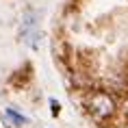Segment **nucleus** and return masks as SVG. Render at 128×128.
Returning a JSON list of instances; mask_svg holds the SVG:
<instances>
[{
	"label": "nucleus",
	"mask_w": 128,
	"mask_h": 128,
	"mask_svg": "<svg viewBox=\"0 0 128 128\" xmlns=\"http://www.w3.org/2000/svg\"><path fill=\"white\" fill-rule=\"evenodd\" d=\"M7 117L13 122V124H18V126H22V124L26 122V117H24V115H20V113H15L13 108H7Z\"/></svg>",
	"instance_id": "2"
},
{
	"label": "nucleus",
	"mask_w": 128,
	"mask_h": 128,
	"mask_svg": "<svg viewBox=\"0 0 128 128\" xmlns=\"http://www.w3.org/2000/svg\"><path fill=\"white\" fill-rule=\"evenodd\" d=\"M87 108L98 122H102V120H106V117H111L117 106H115V100H113L111 94H106V91H96V94H91L87 98Z\"/></svg>",
	"instance_id": "1"
}]
</instances>
